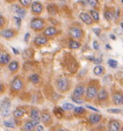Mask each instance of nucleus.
<instances>
[{"instance_id": "f257e3e1", "label": "nucleus", "mask_w": 123, "mask_h": 131, "mask_svg": "<svg viewBox=\"0 0 123 131\" xmlns=\"http://www.w3.org/2000/svg\"><path fill=\"white\" fill-rule=\"evenodd\" d=\"M71 82L68 78L62 77L59 78L56 81V87L57 90L61 93H64L71 89Z\"/></svg>"}, {"instance_id": "f03ea898", "label": "nucleus", "mask_w": 123, "mask_h": 131, "mask_svg": "<svg viewBox=\"0 0 123 131\" xmlns=\"http://www.w3.org/2000/svg\"><path fill=\"white\" fill-rule=\"evenodd\" d=\"M46 23L41 18H33L30 23L31 29L35 31H40L45 28Z\"/></svg>"}, {"instance_id": "7ed1b4c3", "label": "nucleus", "mask_w": 123, "mask_h": 131, "mask_svg": "<svg viewBox=\"0 0 123 131\" xmlns=\"http://www.w3.org/2000/svg\"><path fill=\"white\" fill-rule=\"evenodd\" d=\"M99 91V87L95 82L90 84L87 86L86 90V97L87 99L92 100L95 98Z\"/></svg>"}, {"instance_id": "20e7f679", "label": "nucleus", "mask_w": 123, "mask_h": 131, "mask_svg": "<svg viewBox=\"0 0 123 131\" xmlns=\"http://www.w3.org/2000/svg\"><path fill=\"white\" fill-rule=\"evenodd\" d=\"M69 33L74 39H82L84 35L82 29L78 25H72L70 27Z\"/></svg>"}, {"instance_id": "39448f33", "label": "nucleus", "mask_w": 123, "mask_h": 131, "mask_svg": "<svg viewBox=\"0 0 123 131\" xmlns=\"http://www.w3.org/2000/svg\"><path fill=\"white\" fill-rule=\"evenodd\" d=\"M24 82L19 76H16L11 82V90L14 92H18L23 88Z\"/></svg>"}, {"instance_id": "423d86ee", "label": "nucleus", "mask_w": 123, "mask_h": 131, "mask_svg": "<svg viewBox=\"0 0 123 131\" xmlns=\"http://www.w3.org/2000/svg\"><path fill=\"white\" fill-rule=\"evenodd\" d=\"M40 120L47 127L51 126V124L53 123V118H52L50 114L48 111H46V110L42 112Z\"/></svg>"}, {"instance_id": "0eeeda50", "label": "nucleus", "mask_w": 123, "mask_h": 131, "mask_svg": "<svg viewBox=\"0 0 123 131\" xmlns=\"http://www.w3.org/2000/svg\"><path fill=\"white\" fill-rule=\"evenodd\" d=\"M31 11L33 12V14H36V15L41 14L44 10L43 4L39 2H33L31 4Z\"/></svg>"}, {"instance_id": "6e6552de", "label": "nucleus", "mask_w": 123, "mask_h": 131, "mask_svg": "<svg viewBox=\"0 0 123 131\" xmlns=\"http://www.w3.org/2000/svg\"><path fill=\"white\" fill-rule=\"evenodd\" d=\"M113 103L116 105H121L123 103V96L122 92L120 91H116L114 92L111 96Z\"/></svg>"}, {"instance_id": "1a4fd4ad", "label": "nucleus", "mask_w": 123, "mask_h": 131, "mask_svg": "<svg viewBox=\"0 0 123 131\" xmlns=\"http://www.w3.org/2000/svg\"><path fill=\"white\" fill-rule=\"evenodd\" d=\"M84 92H85V89H84V86L82 85H79V86H76L74 90L72 97L76 99H80L84 96Z\"/></svg>"}, {"instance_id": "9d476101", "label": "nucleus", "mask_w": 123, "mask_h": 131, "mask_svg": "<svg viewBox=\"0 0 123 131\" xmlns=\"http://www.w3.org/2000/svg\"><path fill=\"white\" fill-rule=\"evenodd\" d=\"M16 35V31L14 29H4L0 33V35L5 39H11Z\"/></svg>"}, {"instance_id": "9b49d317", "label": "nucleus", "mask_w": 123, "mask_h": 131, "mask_svg": "<svg viewBox=\"0 0 123 131\" xmlns=\"http://www.w3.org/2000/svg\"><path fill=\"white\" fill-rule=\"evenodd\" d=\"M121 124L116 119L111 120L108 124V131H120Z\"/></svg>"}, {"instance_id": "f8f14e48", "label": "nucleus", "mask_w": 123, "mask_h": 131, "mask_svg": "<svg viewBox=\"0 0 123 131\" xmlns=\"http://www.w3.org/2000/svg\"><path fill=\"white\" fill-rule=\"evenodd\" d=\"M79 16H80V19L88 25H92L94 23V21L93 20L91 16L88 14H87L86 12H81L79 14Z\"/></svg>"}, {"instance_id": "ddd939ff", "label": "nucleus", "mask_w": 123, "mask_h": 131, "mask_svg": "<svg viewBox=\"0 0 123 131\" xmlns=\"http://www.w3.org/2000/svg\"><path fill=\"white\" fill-rule=\"evenodd\" d=\"M48 41V39L45 36H37L33 39V43L37 46H42L46 45Z\"/></svg>"}, {"instance_id": "4468645a", "label": "nucleus", "mask_w": 123, "mask_h": 131, "mask_svg": "<svg viewBox=\"0 0 123 131\" xmlns=\"http://www.w3.org/2000/svg\"><path fill=\"white\" fill-rule=\"evenodd\" d=\"M97 97V99L100 101H106L109 99V93L106 89H101L98 91Z\"/></svg>"}, {"instance_id": "2eb2a0df", "label": "nucleus", "mask_w": 123, "mask_h": 131, "mask_svg": "<svg viewBox=\"0 0 123 131\" xmlns=\"http://www.w3.org/2000/svg\"><path fill=\"white\" fill-rule=\"evenodd\" d=\"M11 57L8 53L4 52L0 57V65L4 66V65H8L10 63Z\"/></svg>"}, {"instance_id": "dca6fc26", "label": "nucleus", "mask_w": 123, "mask_h": 131, "mask_svg": "<svg viewBox=\"0 0 123 131\" xmlns=\"http://www.w3.org/2000/svg\"><path fill=\"white\" fill-rule=\"evenodd\" d=\"M101 115H99V114H91L88 117V121L90 122V124L92 125H95L99 123L101 120Z\"/></svg>"}, {"instance_id": "f3484780", "label": "nucleus", "mask_w": 123, "mask_h": 131, "mask_svg": "<svg viewBox=\"0 0 123 131\" xmlns=\"http://www.w3.org/2000/svg\"><path fill=\"white\" fill-rule=\"evenodd\" d=\"M57 33V29L55 27H48L46 28L43 32V34L45 37H53L56 35Z\"/></svg>"}, {"instance_id": "a211bd4d", "label": "nucleus", "mask_w": 123, "mask_h": 131, "mask_svg": "<svg viewBox=\"0 0 123 131\" xmlns=\"http://www.w3.org/2000/svg\"><path fill=\"white\" fill-rule=\"evenodd\" d=\"M14 12L17 14L18 17L20 18H25V16H26V14H27V11L25 8H21V7L16 6V5L15 6V7H14Z\"/></svg>"}, {"instance_id": "6ab92c4d", "label": "nucleus", "mask_w": 123, "mask_h": 131, "mask_svg": "<svg viewBox=\"0 0 123 131\" xmlns=\"http://www.w3.org/2000/svg\"><path fill=\"white\" fill-rule=\"evenodd\" d=\"M19 63H18L17 61H13L8 64V68L12 72H16L19 69Z\"/></svg>"}, {"instance_id": "aec40b11", "label": "nucleus", "mask_w": 123, "mask_h": 131, "mask_svg": "<svg viewBox=\"0 0 123 131\" xmlns=\"http://www.w3.org/2000/svg\"><path fill=\"white\" fill-rule=\"evenodd\" d=\"M35 128V126L33 124L31 120L27 121L24 124L23 129L24 131H34Z\"/></svg>"}, {"instance_id": "412c9836", "label": "nucleus", "mask_w": 123, "mask_h": 131, "mask_svg": "<svg viewBox=\"0 0 123 131\" xmlns=\"http://www.w3.org/2000/svg\"><path fill=\"white\" fill-rule=\"evenodd\" d=\"M30 117L31 119H36L40 118L39 116V111L36 107H33L30 110Z\"/></svg>"}, {"instance_id": "4be33fe9", "label": "nucleus", "mask_w": 123, "mask_h": 131, "mask_svg": "<svg viewBox=\"0 0 123 131\" xmlns=\"http://www.w3.org/2000/svg\"><path fill=\"white\" fill-rule=\"evenodd\" d=\"M93 72L95 75H97V76H100V75H102L104 73V72H105V69L101 65H97L94 68Z\"/></svg>"}, {"instance_id": "5701e85b", "label": "nucleus", "mask_w": 123, "mask_h": 131, "mask_svg": "<svg viewBox=\"0 0 123 131\" xmlns=\"http://www.w3.org/2000/svg\"><path fill=\"white\" fill-rule=\"evenodd\" d=\"M81 46L80 42H78V41H76L74 39H70L69 41V47L71 50H76L80 48Z\"/></svg>"}, {"instance_id": "b1692460", "label": "nucleus", "mask_w": 123, "mask_h": 131, "mask_svg": "<svg viewBox=\"0 0 123 131\" xmlns=\"http://www.w3.org/2000/svg\"><path fill=\"white\" fill-rule=\"evenodd\" d=\"M11 107V101L9 99H4L1 104V109L3 110H9Z\"/></svg>"}, {"instance_id": "393cba45", "label": "nucleus", "mask_w": 123, "mask_h": 131, "mask_svg": "<svg viewBox=\"0 0 123 131\" xmlns=\"http://www.w3.org/2000/svg\"><path fill=\"white\" fill-rule=\"evenodd\" d=\"M104 16H105V18L107 20L110 21V20L113 19L114 16V12L113 10H110V9H108V10H105Z\"/></svg>"}, {"instance_id": "a878e982", "label": "nucleus", "mask_w": 123, "mask_h": 131, "mask_svg": "<svg viewBox=\"0 0 123 131\" xmlns=\"http://www.w3.org/2000/svg\"><path fill=\"white\" fill-rule=\"evenodd\" d=\"M26 114V110H25L24 109H16L13 112V115L16 118H20V117H22L25 114Z\"/></svg>"}, {"instance_id": "bb28decb", "label": "nucleus", "mask_w": 123, "mask_h": 131, "mask_svg": "<svg viewBox=\"0 0 123 131\" xmlns=\"http://www.w3.org/2000/svg\"><path fill=\"white\" fill-rule=\"evenodd\" d=\"M47 10H48L49 14H51V15H55L57 13V7L55 4H48L47 6Z\"/></svg>"}, {"instance_id": "cd10ccee", "label": "nucleus", "mask_w": 123, "mask_h": 131, "mask_svg": "<svg viewBox=\"0 0 123 131\" xmlns=\"http://www.w3.org/2000/svg\"><path fill=\"white\" fill-rule=\"evenodd\" d=\"M54 114L56 115V117L59 118V119H61L63 116L64 111L61 107H55V110H54Z\"/></svg>"}, {"instance_id": "c85d7f7f", "label": "nucleus", "mask_w": 123, "mask_h": 131, "mask_svg": "<svg viewBox=\"0 0 123 131\" xmlns=\"http://www.w3.org/2000/svg\"><path fill=\"white\" fill-rule=\"evenodd\" d=\"M29 80L33 84H37L40 81V76L37 73H34V74L31 75V76L29 77Z\"/></svg>"}, {"instance_id": "c756f323", "label": "nucleus", "mask_w": 123, "mask_h": 131, "mask_svg": "<svg viewBox=\"0 0 123 131\" xmlns=\"http://www.w3.org/2000/svg\"><path fill=\"white\" fill-rule=\"evenodd\" d=\"M74 114H76V115H82L86 112V110L84 109L83 107H80V106H78V107H76L74 109Z\"/></svg>"}, {"instance_id": "7c9ffc66", "label": "nucleus", "mask_w": 123, "mask_h": 131, "mask_svg": "<svg viewBox=\"0 0 123 131\" xmlns=\"http://www.w3.org/2000/svg\"><path fill=\"white\" fill-rule=\"evenodd\" d=\"M90 12V14H91V16H92L93 20L95 22L99 21V13L95 10H91Z\"/></svg>"}, {"instance_id": "2f4dec72", "label": "nucleus", "mask_w": 123, "mask_h": 131, "mask_svg": "<svg viewBox=\"0 0 123 131\" xmlns=\"http://www.w3.org/2000/svg\"><path fill=\"white\" fill-rule=\"evenodd\" d=\"M75 107L74 105H73L71 103H65L63 105V110H67V111H69V110H74Z\"/></svg>"}, {"instance_id": "473e14b6", "label": "nucleus", "mask_w": 123, "mask_h": 131, "mask_svg": "<svg viewBox=\"0 0 123 131\" xmlns=\"http://www.w3.org/2000/svg\"><path fill=\"white\" fill-rule=\"evenodd\" d=\"M108 65L111 68L115 69L118 67V61L114 59H109L108 61Z\"/></svg>"}, {"instance_id": "72a5a7b5", "label": "nucleus", "mask_w": 123, "mask_h": 131, "mask_svg": "<svg viewBox=\"0 0 123 131\" xmlns=\"http://www.w3.org/2000/svg\"><path fill=\"white\" fill-rule=\"evenodd\" d=\"M107 112L110 114H120L121 113L122 110L120 109H116V108H111V109H108L107 110Z\"/></svg>"}, {"instance_id": "f704fd0d", "label": "nucleus", "mask_w": 123, "mask_h": 131, "mask_svg": "<svg viewBox=\"0 0 123 131\" xmlns=\"http://www.w3.org/2000/svg\"><path fill=\"white\" fill-rule=\"evenodd\" d=\"M6 23V19L3 16L0 15V29H3L5 27Z\"/></svg>"}, {"instance_id": "c9c22d12", "label": "nucleus", "mask_w": 123, "mask_h": 131, "mask_svg": "<svg viewBox=\"0 0 123 131\" xmlns=\"http://www.w3.org/2000/svg\"><path fill=\"white\" fill-rule=\"evenodd\" d=\"M19 2L23 6H25V7L29 6L31 4V1H29V0H20Z\"/></svg>"}, {"instance_id": "e433bc0d", "label": "nucleus", "mask_w": 123, "mask_h": 131, "mask_svg": "<svg viewBox=\"0 0 123 131\" xmlns=\"http://www.w3.org/2000/svg\"><path fill=\"white\" fill-rule=\"evenodd\" d=\"M14 20H15L16 23V25H17V27L19 28L20 27V25H21V21H22L21 18L18 17V16H14Z\"/></svg>"}, {"instance_id": "4c0bfd02", "label": "nucleus", "mask_w": 123, "mask_h": 131, "mask_svg": "<svg viewBox=\"0 0 123 131\" xmlns=\"http://www.w3.org/2000/svg\"><path fill=\"white\" fill-rule=\"evenodd\" d=\"M4 124L8 128H14V124L10 121H4Z\"/></svg>"}, {"instance_id": "58836bf2", "label": "nucleus", "mask_w": 123, "mask_h": 131, "mask_svg": "<svg viewBox=\"0 0 123 131\" xmlns=\"http://www.w3.org/2000/svg\"><path fill=\"white\" fill-rule=\"evenodd\" d=\"M93 31L95 33V34L97 36H99L100 33L101 32V29L99 28H94V29H93Z\"/></svg>"}, {"instance_id": "ea45409f", "label": "nucleus", "mask_w": 123, "mask_h": 131, "mask_svg": "<svg viewBox=\"0 0 123 131\" xmlns=\"http://www.w3.org/2000/svg\"><path fill=\"white\" fill-rule=\"evenodd\" d=\"M2 114L4 117L8 116L10 114V110H2Z\"/></svg>"}, {"instance_id": "a19ab883", "label": "nucleus", "mask_w": 123, "mask_h": 131, "mask_svg": "<svg viewBox=\"0 0 123 131\" xmlns=\"http://www.w3.org/2000/svg\"><path fill=\"white\" fill-rule=\"evenodd\" d=\"M93 48L95 50H98L99 49V45L97 41H94L93 43Z\"/></svg>"}, {"instance_id": "79ce46f5", "label": "nucleus", "mask_w": 123, "mask_h": 131, "mask_svg": "<svg viewBox=\"0 0 123 131\" xmlns=\"http://www.w3.org/2000/svg\"><path fill=\"white\" fill-rule=\"evenodd\" d=\"M88 3L89 4V5H90L93 7H95L96 6V4H97V1H94V0H92V1H88Z\"/></svg>"}, {"instance_id": "37998d69", "label": "nucleus", "mask_w": 123, "mask_h": 131, "mask_svg": "<svg viewBox=\"0 0 123 131\" xmlns=\"http://www.w3.org/2000/svg\"><path fill=\"white\" fill-rule=\"evenodd\" d=\"M30 36H31V35H30L29 33H27L25 35V36H24V39H25V41L26 42H27L28 40L29 39Z\"/></svg>"}, {"instance_id": "c03bdc74", "label": "nucleus", "mask_w": 123, "mask_h": 131, "mask_svg": "<svg viewBox=\"0 0 123 131\" xmlns=\"http://www.w3.org/2000/svg\"><path fill=\"white\" fill-rule=\"evenodd\" d=\"M86 107L88 108V109H89V110H93V111H94V112H99V111L97 109V108L94 107H92V106H90V105H86Z\"/></svg>"}, {"instance_id": "a18cd8bd", "label": "nucleus", "mask_w": 123, "mask_h": 131, "mask_svg": "<svg viewBox=\"0 0 123 131\" xmlns=\"http://www.w3.org/2000/svg\"><path fill=\"white\" fill-rule=\"evenodd\" d=\"M44 126L42 125H37V127H36V131H44Z\"/></svg>"}, {"instance_id": "49530a36", "label": "nucleus", "mask_w": 123, "mask_h": 131, "mask_svg": "<svg viewBox=\"0 0 123 131\" xmlns=\"http://www.w3.org/2000/svg\"><path fill=\"white\" fill-rule=\"evenodd\" d=\"M4 90H5V88H4V84L0 82V94H2L4 92Z\"/></svg>"}, {"instance_id": "de8ad7c7", "label": "nucleus", "mask_w": 123, "mask_h": 131, "mask_svg": "<svg viewBox=\"0 0 123 131\" xmlns=\"http://www.w3.org/2000/svg\"><path fill=\"white\" fill-rule=\"evenodd\" d=\"M72 101H74L75 103H83V101H81V99H74L72 97Z\"/></svg>"}, {"instance_id": "09e8293b", "label": "nucleus", "mask_w": 123, "mask_h": 131, "mask_svg": "<svg viewBox=\"0 0 123 131\" xmlns=\"http://www.w3.org/2000/svg\"><path fill=\"white\" fill-rule=\"evenodd\" d=\"M93 62L95 64H97V65H98V64H100V63H101V60L100 59H95Z\"/></svg>"}, {"instance_id": "8fccbe9b", "label": "nucleus", "mask_w": 123, "mask_h": 131, "mask_svg": "<svg viewBox=\"0 0 123 131\" xmlns=\"http://www.w3.org/2000/svg\"><path fill=\"white\" fill-rule=\"evenodd\" d=\"M87 59L89 60L90 61H95V58L93 56H92V55H90V56H88V57H87Z\"/></svg>"}, {"instance_id": "3c124183", "label": "nucleus", "mask_w": 123, "mask_h": 131, "mask_svg": "<svg viewBox=\"0 0 123 131\" xmlns=\"http://www.w3.org/2000/svg\"><path fill=\"white\" fill-rule=\"evenodd\" d=\"M12 50H13V52H14L15 54H19V51L17 49H16L15 48H12Z\"/></svg>"}, {"instance_id": "603ef678", "label": "nucleus", "mask_w": 123, "mask_h": 131, "mask_svg": "<svg viewBox=\"0 0 123 131\" xmlns=\"http://www.w3.org/2000/svg\"><path fill=\"white\" fill-rule=\"evenodd\" d=\"M109 37H110V38H111V39H113V40H115L116 38L115 35H114V34H110V35H109Z\"/></svg>"}, {"instance_id": "864d4df0", "label": "nucleus", "mask_w": 123, "mask_h": 131, "mask_svg": "<svg viewBox=\"0 0 123 131\" xmlns=\"http://www.w3.org/2000/svg\"><path fill=\"white\" fill-rule=\"evenodd\" d=\"M3 53H4V52H3V51H2V50L0 49V57H1V55H2V54H3Z\"/></svg>"}, {"instance_id": "5fc2aeb1", "label": "nucleus", "mask_w": 123, "mask_h": 131, "mask_svg": "<svg viewBox=\"0 0 123 131\" xmlns=\"http://www.w3.org/2000/svg\"><path fill=\"white\" fill-rule=\"evenodd\" d=\"M106 47L108 48H109V49H111V47H109V44H107V45H106Z\"/></svg>"}, {"instance_id": "6e6d98bb", "label": "nucleus", "mask_w": 123, "mask_h": 131, "mask_svg": "<svg viewBox=\"0 0 123 131\" xmlns=\"http://www.w3.org/2000/svg\"><path fill=\"white\" fill-rule=\"evenodd\" d=\"M120 27H121L122 29V23H120Z\"/></svg>"}]
</instances>
